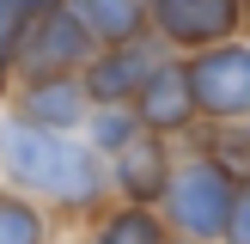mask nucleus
I'll use <instances>...</instances> for the list:
<instances>
[{
    "label": "nucleus",
    "instance_id": "nucleus-1",
    "mask_svg": "<svg viewBox=\"0 0 250 244\" xmlns=\"http://www.w3.org/2000/svg\"><path fill=\"white\" fill-rule=\"evenodd\" d=\"M0 171H6L12 195H24V202L43 195L67 214H98L110 195V165L80 134H49L19 116L0 122Z\"/></svg>",
    "mask_w": 250,
    "mask_h": 244
},
{
    "label": "nucleus",
    "instance_id": "nucleus-2",
    "mask_svg": "<svg viewBox=\"0 0 250 244\" xmlns=\"http://www.w3.org/2000/svg\"><path fill=\"white\" fill-rule=\"evenodd\" d=\"M232 202H238V177H232L220 159H208L202 146L195 153L177 159V171H171V189L165 202H159V214H165L171 238H189V244H220L232 226Z\"/></svg>",
    "mask_w": 250,
    "mask_h": 244
},
{
    "label": "nucleus",
    "instance_id": "nucleus-3",
    "mask_svg": "<svg viewBox=\"0 0 250 244\" xmlns=\"http://www.w3.org/2000/svg\"><path fill=\"white\" fill-rule=\"evenodd\" d=\"M92 55H98L92 31H85L67 6L31 12L24 31L12 37V67H19L24 80H67V73H85Z\"/></svg>",
    "mask_w": 250,
    "mask_h": 244
},
{
    "label": "nucleus",
    "instance_id": "nucleus-4",
    "mask_svg": "<svg viewBox=\"0 0 250 244\" xmlns=\"http://www.w3.org/2000/svg\"><path fill=\"white\" fill-rule=\"evenodd\" d=\"M183 67H189V92H195V110H202V128L250 122V37L202 49V55H183Z\"/></svg>",
    "mask_w": 250,
    "mask_h": 244
},
{
    "label": "nucleus",
    "instance_id": "nucleus-5",
    "mask_svg": "<svg viewBox=\"0 0 250 244\" xmlns=\"http://www.w3.org/2000/svg\"><path fill=\"white\" fill-rule=\"evenodd\" d=\"M153 37L171 55H202V49L250 37L244 0H153Z\"/></svg>",
    "mask_w": 250,
    "mask_h": 244
},
{
    "label": "nucleus",
    "instance_id": "nucleus-6",
    "mask_svg": "<svg viewBox=\"0 0 250 244\" xmlns=\"http://www.w3.org/2000/svg\"><path fill=\"white\" fill-rule=\"evenodd\" d=\"M134 116H141V128L159 134V141L202 134V110H195V92H189V67H183V55H165V61L153 67V80H146L141 98H134Z\"/></svg>",
    "mask_w": 250,
    "mask_h": 244
},
{
    "label": "nucleus",
    "instance_id": "nucleus-7",
    "mask_svg": "<svg viewBox=\"0 0 250 244\" xmlns=\"http://www.w3.org/2000/svg\"><path fill=\"white\" fill-rule=\"evenodd\" d=\"M171 49L159 43V37H141V43H122V49H98L92 61H85V98L92 104H134L141 98V85L153 80V67L165 61Z\"/></svg>",
    "mask_w": 250,
    "mask_h": 244
},
{
    "label": "nucleus",
    "instance_id": "nucleus-8",
    "mask_svg": "<svg viewBox=\"0 0 250 244\" xmlns=\"http://www.w3.org/2000/svg\"><path fill=\"white\" fill-rule=\"evenodd\" d=\"M183 153H171V141H159V134H141V141L128 146V153L110 159V195L128 207H159L171 189V171H177Z\"/></svg>",
    "mask_w": 250,
    "mask_h": 244
},
{
    "label": "nucleus",
    "instance_id": "nucleus-9",
    "mask_svg": "<svg viewBox=\"0 0 250 244\" xmlns=\"http://www.w3.org/2000/svg\"><path fill=\"white\" fill-rule=\"evenodd\" d=\"M19 122L49 134H85V116H92V98H85V80L67 73V80H24L19 92Z\"/></svg>",
    "mask_w": 250,
    "mask_h": 244
},
{
    "label": "nucleus",
    "instance_id": "nucleus-10",
    "mask_svg": "<svg viewBox=\"0 0 250 244\" xmlns=\"http://www.w3.org/2000/svg\"><path fill=\"white\" fill-rule=\"evenodd\" d=\"M67 12L92 31L98 49H122V43L153 37V6L146 0H67Z\"/></svg>",
    "mask_w": 250,
    "mask_h": 244
},
{
    "label": "nucleus",
    "instance_id": "nucleus-11",
    "mask_svg": "<svg viewBox=\"0 0 250 244\" xmlns=\"http://www.w3.org/2000/svg\"><path fill=\"white\" fill-rule=\"evenodd\" d=\"M85 244H171V226L159 207H104V214L92 220V232H85Z\"/></svg>",
    "mask_w": 250,
    "mask_h": 244
},
{
    "label": "nucleus",
    "instance_id": "nucleus-12",
    "mask_svg": "<svg viewBox=\"0 0 250 244\" xmlns=\"http://www.w3.org/2000/svg\"><path fill=\"white\" fill-rule=\"evenodd\" d=\"M141 134H146V128H141V116H134V104H92V116H85V134H80V141L110 165V159L128 153Z\"/></svg>",
    "mask_w": 250,
    "mask_h": 244
},
{
    "label": "nucleus",
    "instance_id": "nucleus-13",
    "mask_svg": "<svg viewBox=\"0 0 250 244\" xmlns=\"http://www.w3.org/2000/svg\"><path fill=\"white\" fill-rule=\"evenodd\" d=\"M0 244H49V214L24 195L0 189Z\"/></svg>",
    "mask_w": 250,
    "mask_h": 244
},
{
    "label": "nucleus",
    "instance_id": "nucleus-14",
    "mask_svg": "<svg viewBox=\"0 0 250 244\" xmlns=\"http://www.w3.org/2000/svg\"><path fill=\"white\" fill-rule=\"evenodd\" d=\"M202 153L220 159L232 177H250V122H232V128H202Z\"/></svg>",
    "mask_w": 250,
    "mask_h": 244
},
{
    "label": "nucleus",
    "instance_id": "nucleus-15",
    "mask_svg": "<svg viewBox=\"0 0 250 244\" xmlns=\"http://www.w3.org/2000/svg\"><path fill=\"white\" fill-rule=\"evenodd\" d=\"M220 244H250V177L238 183V202H232V226H226V238Z\"/></svg>",
    "mask_w": 250,
    "mask_h": 244
},
{
    "label": "nucleus",
    "instance_id": "nucleus-16",
    "mask_svg": "<svg viewBox=\"0 0 250 244\" xmlns=\"http://www.w3.org/2000/svg\"><path fill=\"white\" fill-rule=\"evenodd\" d=\"M12 73H19V67H12V49H0V98H6V85H12Z\"/></svg>",
    "mask_w": 250,
    "mask_h": 244
},
{
    "label": "nucleus",
    "instance_id": "nucleus-17",
    "mask_svg": "<svg viewBox=\"0 0 250 244\" xmlns=\"http://www.w3.org/2000/svg\"><path fill=\"white\" fill-rule=\"evenodd\" d=\"M24 12H49V6H67V0H19Z\"/></svg>",
    "mask_w": 250,
    "mask_h": 244
},
{
    "label": "nucleus",
    "instance_id": "nucleus-18",
    "mask_svg": "<svg viewBox=\"0 0 250 244\" xmlns=\"http://www.w3.org/2000/svg\"><path fill=\"white\" fill-rule=\"evenodd\" d=\"M171 244H189V238H171Z\"/></svg>",
    "mask_w": 250,
    "mask_h": 244
},
{
    "label": "nucleus",
    "instance_id": "nucleus-19",
    "mask_svg": "<svg viewBox=\"0 0 250 244\" xmlns=\"http://www.w3.org/2000/svg\"><path fill=\"white\" fill-rule=\"evenodd\" d=\"M146 6H153V0H146Z\"/></svg>",
    "mask_w": 250,
    "mask_h": 244
},
{
    "label": "nucleus",
    "instance_id": "nucleus-20",
    "mask_svg": "<svg viewBox=\"0 0 250 244\" xmlns=\"http://www.w3.org/2000/svg\"><path fill=\"white\" fill-rule=\"evenodd\" d=\"M244 6H250V0H244Z\"/></svg>",
    "mask_w": 250,
    "mask_h": 244
}]
</instances>
